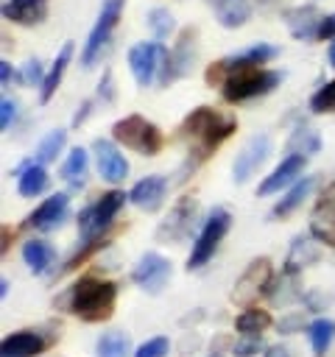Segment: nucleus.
<instances>
[{
  "label": "nucleus",
  "instance_id": "obj_12",
  "mask_svg": "<svg viewBox=\"0 0 335 357\" xmlns=\"http://www.w3.org/2000/svg\"><path fill=\"white\" fill-rule=\"evenodd\" d=\"M310 234L321 245L335 248V181L321 190L315 206L310 209Z\"/></svg>",
  "mask_w": 335,
  "mask_h": 357
},
{
  "label": "nucleus",
  "instance_id": "obj_44",
  "mask_svg": "<svg viewBox=\"0 0 335 357\" xmlns=\"http://www.w3.org/2000/svg\"><path fill=\"white\" fill-rule=\"evenodd\" d=\"M98 95H100L103 100H112V98H114V92H112V73H109V70L103 73V81L98 84Z\"/></svg>",
  "mask_w": 335,
  "mask_h": 357
},
{
  "label": "nucleus",
  "instance_id": "obj_42",
  "mask_svg": "<svg viewBox=\"0 0 335 357\" xmlns=\"http://www.w3.org/2000/svg\"><path fill=\"white\" fill-rule=\"evenodd\" d=\"M14 117H17V103H14L11 98H3V100H0V128L8 131L11 123H14Z\"/></svg>",
  "mask_w": 335,
  "mask_h": 357
},
{
  "label": "nucleus",
  "instance_id": "obj_20",
  "mask_svg": "<svg viewBox=\"0 0 335 357\" xmlns=\"http://www.w3.org/2000/svg\"><path fill=\"white\" fill-rule=\"evenodd\" d=\"M318 257H321V243L313 234H296L290 240V248H288V257H285V271L288 273H302Z\"/></svg>",
  "mask_w": 335,
  "mask_h": 357
},
{
  "label": "nucleus",
  "instance_id": "obj_48",
  "mask_svg": "<svg viewBox=\"0 0 335 357\" xmlns=\"http://www.w3.org/2000/svg\"><path fill=\"white\" fill-rule=\"evenodd\" d=\"M8 296V279H0V298Z\"/></svg>",
  "mask_w": 335,
  "mask_h": 357
},
{
  "label": "nucleus",
  "instance_id": "obj_10",
  "mask_svg": "<svg viewBox=\"0 0 335 357\" xmlns=\"http://www.w3.org/2000/svg\"><path fill=\"white\" fill-rule=\"evenodd\" d=\"M131 282L140 284L145 293L156 296L170 282V259L156 251H145L131 268Z\"/></svg>",
  "mask_w": 335,
  "mask_h": 357
},
{
  "label": "nucleus",
  "instance_id": "obj_5",
  "mask_svg": "<svg viewBox=\"0 0 335 357\" xmlns=\"http://www.w3.org/2000/svg\"><path fill=\"white\" fill-rule=\"evenodd\" d=\"M126 201H128V195L123 190H109L95 204L84 206L81 215H78V234H81V240H92V237L106 234V229L112 226L114 215L120 212V206Z\"/></svg>",
  "mask_w": 335,
  "mask_h": 357
},
{
  "label": "nucleus",
  "instance_id": "obj_37",
  "mask_svg": "<svg viewBox=\"0 0 335 357\" xmlns=\"http://www.w3.org/2000/svg\"><path fill=\"white\" fill-rule=\"evenodd\" d=\"M148 28L156 39H165L173 31V14L168 8H151L148 11Z\"/></svg>",
  "mask_w": 335,
  "mask_h": 357
},
{
  "label": "nucleus",
  "instance_id": "obj_25",
  "mask_svg": "<svg viewBox=\"0 0 335 357\" xmlns=\"http://www.w3.org/2000/svg\"><path fill=\"white\" fill-rule=\"evenodd\" d=\"M315 181H318V176H302V178H296L293 187L282 195V201L271 209V218H288L293 209H299L302 201H304V198L310 195V190L315 187Z\"/></svg>",
  "mask_w": 335,
  "mask_h": 357
},
{
  "label": "nucleus",
  "instance_id": "obj_17",
  "mask_svg": "<svg viewBox=\"0 0 335 357\" xmlns=\"http://www.w3.org/2000/svg\"><path fill=\"white\" fill-rule=\"evenodd\" d=\"M67 209H70V198L64 192H53L25 218V226L39 229V231H53L67 218Z\"/></svg>",
  "mask_w": 335,
  "mask_h": 357
},
{
  "label": "nucleus",
  "instance_id": "obj_30",
  "mask_svg": "<svg viewBox=\"0 0 335 357\" xmlns=\"http://www.w3.org/2000/svg\"><path fill=\"white\" fill-rule=\"evenodd\" d=\"M87 165H89V156L84 148H70L64 165H61V178L70 184V187H81L84 178H87Z\"/></svg>",
  "mask_w": 335,
  "mask_h": 357
},
{
  "label": "nucleus",
  "instance_id": "obj_50",
  "mask_svg": "<svg viewBox=\"0 0 335 357\" xmlns=\"http://www.w3.org/2000/svg\"><path fill=\"white\" fill-rule=\"evenodd\" d=\"M209 357H223V354H209Z\"/></svg>",
  "mask_w": 335,
  "mask_h": 357
},
{
  "label": "nucleus",
  "instance_id": "obj_23",
  "mask_svg": "<svg viewBox=\"0 0 335 357\" xmlns=\"http://www.w3.org/2000/svg\"><path fill=\"white\" fill-rule=\"evenodd\" d=\"M223 28H240L251 20V0H207Z\"/></svg>",
  "mask_w": 335,
  "mask_h": 357
},
{
  "label": "nucleus",
  "instance_id": "obj_2",
  "mask_svg": "<svg viewBox=\"0 0 335 357\" xmlns=\"http://www.w3.org/2000/svg\"><path fill=\"white\" fill-rule=\"evenodd\" d=\"M237 131V117L234 114H223L215 106H195L179 126V137L190 139V151H187V165L184 170H195L204 159L212 156V151Z\"/></svg>",
  "mask_w": 335,
  "mask_h": 357
},
{
  "label": "nucleus",
  "instance_id": "obj_49",
  "mask_svg": "<svg viewBox=\"0 0 335 357\" xmlns=\"http://www.w3.org/2000/svg\"><path fill=\"white\" fill-rule=\"evenodd\" d=\"M327 59H329V64L335 67V39H332V45H329V50H327Z\"/></svg>",
  "mask_w": 335,
  "mask_h": 357
},
{
  "label": "nucleus",
  "instance_id": "obj_40",
  "mask_svg": "<svg viewBox=\"0 0 335 357\" xmlns=\"http://www.w3.org/2000/svg\"><path fill=\"white\" fill-rule=\"evenodd\" d=\"M304 324H307L304 312H285V315L279 318V324H276V332H279V335H293V332L304 329Z\"/></svg>",
  "mask_w": 335,
  "mask_h": 357
},
{
  "label": "nucleus",
  "instance_id": "obj_47",
  "mask_svg": "<svg viewBox=\"0 0 335 357\" xmlns=\"http://www.w3.org/2000/svg\"><path fill=\"white\" fill-rule=\"evenodd\" d=\"M11 78H14V70H11V64L3 59V61H0V81H3V86H8Z\"/></svg>",
  "mask_w": 335,
  "mask_h": 357
},
{
  "label": "nucleus",
  "instance_id": "obj_11",
  "mask_svg": "<svg viewBox=\"0 0 335 357\" xmlns=\"http://www.w3.org/2000/svg\"><path fill=\"white\" fill-rule=\"evenodd\" d=\"M165 53H168V47H162L159 42H140L128 50V70H131L137 86L145 89L156 78V73L162 70Z\"/></svg>",
  "mask_w": 335,
  "mask_h": 357
},
{
  "label": "nucleus",
  "instance_id": "obj_43",
  "mask_svg": "<svg viewBox=\"0 0 335 357\" xmlns=\"http://www.w3.org/2000/svg\"><path fill=\"white\" fill-rule=\"evenodd\" d=\"M315 39H335V11H332V14H327V17L321 20Z\"/></svg>",
  "mask_w": 335,
  "mask_h": 357
},
{
  "label": "nucleus",
  "instance_id": "obj_14",
  "mask_svg": "<svg viewBox=\"0 0 335 357\" xmlns=\"http://www.w3.org/2000/svg\"><path fill=\"white\" fill-rule=\"evenodd\" d=\"M56 337H45L39 329H17L8 332L0 343V357H36L42 354Z\"/></svg>",
  "mask_w": 335,
  "mask_h": 357
},
{
  "label": "nucleus",
  "instance_id": "obj_3",
  "mask_svg": "<svg viewBox=\"0 0 335 357\" xmlns=\"http://www.w3.org/2000/svg\"><path fill=\"white\" fill-rule=\"evenodd\" d=\"M114 304H117V284L95 273L81 276L67 293V310L87 324L109 321L114 312Z\"/></svg>",
  "mask_w": 335,
  "mask_h": 357
},
{
  "label": "nucleus",
  "instance_id": "obj_22",
  "mask_svg": "<svg viewBox=\"0 0 335 357\" xmlns=\"http://www.w3.org/2000/svg\"><path fill=\"white\" fill-rule=\"evenodd\" d=\"M321 20H324V17L318 14V8H315L313 3L296 6V8H288V11H285L288 31H290V36H296V39H315Z\"/></svg>",
  "mask_w": 335,
  "mask_h": 357
},
{
  "label": "nucleus",
  "instance_id": "obj_7",
  "mask_svg": "<svg viewBox=\"0 0 335 357\" xmlns=\"http://www.w3.org/2000/svg\"><path fill=\"white\" fill-rule=\"evenodd\" d=\"M195 39H198V31L195 28H184L173 45V50L165 53V61H162V70H159V86H168L179 78H184L195 61Z\"/></svg>",
  "mask_w": 335,
  "mask_h": 357
},
{
  "label": "nucleus",
  "instance_id": "obj_36",
  "mask_svg": "<svg viewBox=\"0 0 335 357\" xmlns=\"http://www.w3.org/2000/svg\"><path fill=\"white\" fill-rule=\"evenodd\" d=\"M310 109H313L315 114L335 112V78H332V81H327L321 89H315V92H313V98H310Z\"/></svg>",
  "mask_w": 335,
  "mask_h": 357
},
{
  "label": "nucleus",
  "instance_id": "obj_29",
  "mask_svg": "<svg viewBox=\"0 0 335 357\" xmlns=\"http://www.w3.org/2000/svg\"><path fill=\"white\" fill-rule=\"evenodd\" d=\"M307 337H310V346H313V354L315 357H324L335 340V321L332 318H315L310 326H307Z\"/></svg>",
  "mask_w": 335,
  "mask_h": 357
},
{
  "label": "nucleus",
  "instance_id": "obj_21",
  "mask_svg": "<svg viewBox=\"0 0 335 357\" xmlns=\"http://www.w3.org/2000/svg\"><path fill=\"white\" fill-rule=\"evenodd\" d=\"M50 0H3V17L17 25H39L47 17Z\"/></svg>",
  "mask_w": 335,
  "mask_h": 357
},
{
  "label": "nucleus",
  "instance_id": "obj_16",
  "mask_svg": "<svg viewBox=\"0 0 335 357\" xmlns=\"http://www.w3.org/2000/svg\"><path fill=\"white\" fill-rule=\"evenodd\" d=\"M268 151H271V139L268 137H254V139H248L243 148H240V153L234 156V165H232V178L237 181V184H243V181H248L251 178V173L265 162V156H268Z\"/></svg>",
  "mask_w": 335,
  "mask_h": 357
},
{
  "label": "nucleus",
  "instance_id": "obj_38",
  "mask_svg": "<svg viewBox=\"0 0 335 357\" xmlns=\"http://www.w3.org/2000/svg\"><path fill=\"white\" fill-rule=\"evenodd\" d=\"M262 349H265V343H262L260 335H240V337L232 343L234 357H257Z\"/></svg>",
  "mask_w": 335,
  "mask_h": 357
},
{
  "label": "nucleus",
  "instance_id": "obj_4",
  "mask_svg": "<svg viewBox=\"0 0 335 357\" xmlns=\"http://www.w3.org/2000/svg\"><path fill=\"white\" fill-rule=\"evenodd\" d=\"M112 137L114 142L142 153V156H154L165 148V134L151 123L145 120L142 114H126L120 117L114 126H112Z\"/></svg>",
  "mask_w": 335,
  "mask_h": 357
},
{
  "label": "nucleus",
  "instance_id": "obj_32",
  "mask_svg": "<svg viewBox=\"0 0 335 357\" xmlns=\"http://www.w3.org/2000/svg\"><path fill=\"white\" fill-rule=\"evenodd\" d=\"M271 326V312L260 310V307H246L237 318H234V329L240 335H260L262 329Z\"/></svg>",
  "mask_w": 335,
  "mask_h": 357
},
{
  "label": "nucleus",
  "instance_id": "obj_6",
  "mask_svg": "<svg viewBox=\"0 0 335 357\" xmlns=\"http://www.w3.org/2000/svg\"><path fill=\"white\" fill-rule=\"evenodd\" d=\"M229 226H232V215H229L226 209L215 206V209L207 215V220L201 223V231H198V237H195V243H193V248H190L187 271H195V268H201L204 262L212 259V254H215V248L221 245V240L226 237Z\"/></svg>",
  "mask_w": 335,
  "mask_h": 357
},
{
  "label": "nucleus",
  "instance_id": "obj_24",
  "mask_svg": "<svg viewBox=\"0 0 335 357\" xmlns=\"http://www.w3.org/2000/svg\"><path fill=\"white\" fill-rule=\"evenodd\" d=\"M47 187H50V176H47L45 165L31 162V165H25V167L20 170L17 192H20L22 198H36V195H42Z\"/></svg>",
  "mask_w": 335,
  "mask_h": 357
},
{
  "label": "nucleus",
  "instance_id": "obj_45",
  "mask_svg": "<svg viewBox=\"0 0 335 357\" xmlns=\"http://www.w3.org/2000/svg\"><path fill=\"white\" fill-rule=\"evenodd\" d=\"M265 357H293V349L285 346V343H276V346H268L265 349Z\"/></svg>",
  "mask_w": 335,
  "mask_h": 357
},
{
  "label": "nucleus",
  "instance_id": "obj_27",
  "mask_svg": "<svg viewBox=\"0 0 335 357\" xmlns=\"http://www.w3.org/2000/svg\"><path fill=\"white\" fill-rule=\"evenodd\" d=\"M22 259L31 268V273H45L53 265L56 251H53V245L47 240H28L22 245Z\"/></svg>",
  "mask_w": 335,
  "mask_h": 357
},
{
  "label": "nucleus",
  "instance_id": "obj_41",
  "mask_svg": "<svg viewBox=\"0 0 335 357\" xmlns=\"http://www.w3.org/2000/svg\"><path fill=\"white\" fill-rule=\"evenodd\" d=\"M20 81H22V84H36V81L42 84V81H45L39 59H28V61H25V67L20 70Z\"/></svg>",
  "mask_w": 335,
  "mask_h": 357
},
{
  "label": "nucleus",
  "instance_id": "obj_33",
  "mask_svg": "<svg viewBox=\"0 0 335 357\" xmlns=\"http://www.w3.org/2000/svg\"><path fill=\"white\" fill-rule=\"evenodd\" d=\"M64 139H67V131L64 128H56V131H50L42 142H39V148H36V153H34V162H39V165H47V162H53L59 153H61V148H64Z\"/></svg>",
  "mask_w": 335,
  "mask_h": 357
},
{
  "label": "nucleus",
  "instance_id": "obj_28",
  "mask_svg": "<svg viewBox=\"0 0 335 357\" xmlns=\"http://www.w3.org/2000/svg\"><path fill=\"white\" fill-rule=\"evenodd\" d=\"M296 276H299V273L282 271L279 279H271V282H268V287H265L262 296H268L274 304H288V301L302 298V290H299V279H296Z\"/></svg>",
  "mask_w": 335,
  "mask_h": 357
},
{
  "label": "nucleus",
  "instance_id": "obj_8",
  "mask_svg": "<svg viewBox=\"0 0 335 357\" xmlns=\"http://www.w3.org/2000/svg\"><path fill=\"white\" fill-rule=\"evenodd\" d=\"M123 3H126V0H103V8H100V14H98V20H95V25H92V31H89V36H87L84 50H81V64H84V67H89V64L100 56L103 45L109 42V33L114 31V25H117V20H120Z\"/></svg>",
  "mask_w": 335,
  "mask_h": 357
},
{
  "label": "nucleus",
  "instance_id": "obj_19",
  "mask_svg": "<svg viewBox=\"0 0 335 357\" xmlns=\"http://www.w3.org/2000/svg\"><path fill=\"white\" fill-rule=\"evenodd\" d=\"M165 192H168L165 176L151 173V176L140 178V181L131 187L128 201H131L137 209H142V212H156V209L162 206V201H165Z\"/></svg>",
  "mask_w": 335,
  "mask_h": 357
},
{
  "label": "nucleus",
  "instance_id": "obj_13",
  "mask_svg": "<svg viewBox=\"0 0 335 357\" xmlns=\"http://www.w3.org/2000/svg\"><path fill=\"white\" fill-rule=\"evenodd\" d=\"M193 223H195V198H179L170 206V212L165 215V220L156 226V240H162V243L181 240L190 234Z\"/></svg>",
  "mask_w": 335,
  "mask_h": 357
},
{
  "label": "nucleus",
  "instance_id": "obj_1",
  "mask_svg": "<svg viewBox=\"0 0 335 357\" xmlns=\"http://www.w3.org/2000/svg\"><path fill=\"white\" fill-rule=\"evenodd\" d=\"M276 53L279 50L274 45H265V42L251 45L248 50H243L237 56L209 64L204 73V81L209 86H221V95L226 103H243V100L268 95L282 81L279 70L265 67Z\"/></svg>",
  "mask_w": 335,
  "mask_h": 357
},
{
  "label": "nucleus",
  "instance_id": "obj_39",
  "mask_svg": "<svg viewBox=\"0 0 335 357\" xmlns=\"http://www.w3.org/2000/svg\"><path fill=\"white\" fill-rule=\"evenodd\" d=\"M168 351H170V343H168V337L159 335V337H151V340L140 343L134 357H168Z\"/></svg>",
  "mask_w": 335,
  "mask_h": 357
},
{
  "label": "nucleus",
  "instance_id": "obj_9",
  "mask_svg": "<svg viewBox=\"0 0 335 357\" xmlns=\"http://www.w3.org/2000/svg\"><path fill=\"white\" fill-rule=\"evenodd\" d=\"M271 276H274V268H271V259H268V257L251 259V262L243 268V273L237 276L234 287H232V301H234V304H251L260 293H265Z\"/></svg>",
  "mask_w": 335,
  "mask_h": 357
},
{
  "label": "nucleus",
  "instance_id": "obj_35",
  "mask_svg": "<svg viewBox=\"0 0 335 357\" xmlns=\"http://www.w3.org/2000/svg\"><path fill=\"white\" fill-rule=\"evenodd\" d=\"M106 243H109V237H106V234L92 237V240H84V245H81V248H78V251H75V254L61 265V271H59V273H70V271H75V268H78V265H84L95 251H100Z\"/></svg>",
  "mask_w": 335,
  "mask_h": 357
},
{
  "label": "nucleus",
  "instance_id": "obj_34",
  "mask_svg": "<svg viewBox=\"0 0 335 357\" xmlns=\"http://www.w3.org/2000/svg\"><path fill=\"white\" fill-rule=\"evenodd\" d=\"M321 148V139H318V134L313 131V128H296L293 134H290V139H288V151L290 153H302V156H310V153H315Z\"/></svg>",
  "mask_w": 335,
  "mask_h": 357
},
{
  "label": "nucleus",
  "instance_id": "obj_26",
  "mask_svg": "<svg viewBox=\"0 0 335 357\" xmlns=\"http://www.w3.org/2000/svg\"><path fill=\"white\" fill-rule=\"evenodd\" d=\"M70 59H73V42H64L61 50L56 53V59H53V64H50L45 81H42V89H39V100H42V103H47V100L56 95V89H59V84H61V75H64Z\"/></svg>",
  "mask_w": 335,
  "mask_h": 357
},
{
  "label": "nucleus",
  "instance_id": "obj_46",
  "mask_svg": "<svg viewBox=\"0 0 335 357\" xmlns=\"http://www.w3.org/2000/svg\"><path fill=\"white\" fill-rule=\"evenodd\" d=\"M89 109H92V100H84L81 103V109L75 112V117H73V126H81L87 117H89Z\"/></svg>",
  "mask_w": 335,
  "mask_h": 357
},
{
  "label": "nucleus",
  "instance_id": "obj_18",
  "mask_svg": "<svg viewBox=\"0 0 335 357\" xmlns=\"http://www.w3.org/2000/svg\"><path fill=\"white\" fill-rule=\"evenodd\" d=\"M304 165H307V156H302V153H288L262 181H260V187H257V195H271V192H276V190H282V187H288L290 181H296V178H302V170H304Z\"/></svg>",
  "mask_w": 335,
  "mask_h": 357
},
{
  "label": "nucleus",
  "instance_id": "obj_31",
  "mask_svg": "<svg viewBox=\"0 0 335 357\" xmlns=\"http://www.w3.org/2000/svg\"><path fill=\"white\" fill-rule=\"evenodd\" d=\"M128 351H131V340L120 329L103 332L98 337V343H95V354L98 357H128Z\"/></svg>",
  "mask_w": 335,
  "mask_h": 357
},
{
  "label": "nucleus",
  "instance_id": "obj_15",
  "mask_svg": "<svg viewBox=\"0 0 335 357\" xmlns=\"http://www.w3.org/2000/svg\"><path fill=\"white\" fill-rule=\"evenodd\" d=\"M92 153H95V165H98V173L103 181L109 184H117L128 176V159L114 148V142L109 139H95L92 142Z\"/></svg>",
  "mask_w": 335,
  "mask_h": 357
}]
</instances>
